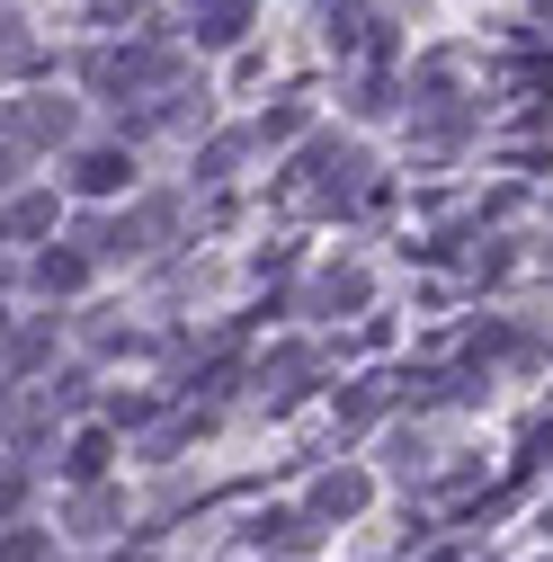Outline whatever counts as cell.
I'll return each mask as SVG.
<instances>
[{"instance_id":"6da1fadb","label":"cell","mask_w":553,"mask_h":562,"mask_svg":"<svg viewBox=\"0 0 553 562\" xmlns=\"http://www.w3.org/2000/svg\"><path fill=\"white\" fill-rule=\"evenodd\" d=\"M366 170H375V161H366L358 144H339V134H321V144H313V153L295 161V196H304V205H321V215H330V205H358Z\"/></svg>"},{"instance_id":"7a4b0ae2","label":"cell","mask_w":553,"mask_h":562,"mask_svg":"<svg viewBox=\"0 0 553 562\" xmlns=\"http://www.w3.org/2000/svg\"><path fill=\"white\" fill-rule=\"evenodd\" d=\"M366 501H375V473L349 464V473H321L304 509H313V527H349V518H366Z\"/></svg>"},{"instance_id":"3957f363","label":"cell","mask_w":553,"mask_h":562,"mask_svg":"<svg viewBox=\"0 0 553 562\" xmlns=\"http://www.w3.org/2000/svg\"><path fill=\"white\" fill-rule=\"evenodd\" d=\"M366 295H375V286H366V268L349 259V268H321V277H313V295H304V304H313L321 322H349V313H366Z\"/></svg>"},{"instance_id":"277c9868","label":"cell","mask_w":553,"mask_h":562,"mask_svg":"<svg viewBox=\"0 0 553 562\" xmlns=\"http://www.w3.org/2000/svg\"><path fill=\"white\" fill-rule=\"evenodd\" d=\"M384 473H393V482H429V473H438V438H429V429H393V438H384Z\"/></svg>"},{"instance_id":"5b68a950","label":"cell","mask_w":553,"mask_h":562,"mask_svg":"<svg viewBox=\"0 0 553 562\" xmlns=\"http://www.w3.org/2000/svg\"><path fill=\"white\" fill-rule=\"evenodd\" d=\"M72 188H81V196H116V188H134V161H125L116 144H99V153L72 161Z\"/></svg>"},{"instance_id":"8992f818","label":"cell","mask_w":553,"mask_h":562,"mask_svg":"<svg viewBox=\"0 0 553 562\" xmlns=\"http://www.w3.org/2000/svg\"><path fill=\"white\" fill-rule=\"evenodd\" d=\"M81 277H90V250H45V259H36V286H45V295H72Z\"/></svg>"},{"instance_id":"52a82bcc","label":"cell","mask_w":553,"mask_h":562,"mask_svg":"<svg viewBox=\"0 0 553 562\" xmlns=\"http://www.w3.org/2000/svg\"><path fill=\"white\" fill-rule=\"evenodd\" d=\"M241 27H250V0H205V10H196V36L205 45H233Z\"/></svg>"},{"instance_id":"ba28073f","label":"cell","mask_w":553,"mask_h":562,"mask_svg":"<svg viewBox=\"0 0 553 562\" xmlns=\"http://www.w3.org/2000/svg\"><path fill=\"white\" fill-rule=\"evenodd\" d=\"M27 63H36V36H27V19H10V10H0V81H10V72H27Z\"/></svg>"},{"instance_id":"9c48e42d","label":"cell","mask_w":553,"mask_h":562,"mask_svg":"<svg viewBox=\"0 0 553 562\" xmlns=\"http://www.w3.org/2000/svg\"><path fill=\"white\" fill-rule=\"evenodd\" d=\"M108 456H116V438H108V429H90V438H72V464H63V473H72V482H99V473H108Z\"/></svg>"},{"instance_id":"30bf717a","label":"cell","mask_w":553,"mask_h":562,"mask_svg":"<svg viewBox=\"0 0 553 562\" xmlns=\"http://www.w3.org/2000/svg\"><path fill=\"white\" fill-rule=\"evenodd\" d=\"M304 125H313V108H304V99H286L276 116H259V144H295Z\"/></svg>"},{"instance_id":"8fae6325","label":"cell","mask_w":553,"mask_h":562,"mask_svg":"<svg viewBox=\"0 0 553 562\" xmlns=\"http://www.w3.org/2000/svg\"><path fill=\"white\" fill-rule=\"evenodd\" d=\"M45 224H54V196H19L10 205V233H45Z\"/></svg>"},{"instance_id":"7c38bea8","label":"cell","mask_w":553,"mask_h":562,"mask_svg":"<svg viewBox=\"0 0 553 562\" xmlns=\"http://www.w3.org/2000/svg\"><path fill=\"white\" fill-rule=\"evenodd\" d=\"M45 553V527H19V536H0V562H36Z\"/></svg>"},{"instance_id":"4fadbf2b","label":"cell","mask_w":553,"mask_h":562,"mask_svg":"<svg viewBox=\"0 0 553 562\" xmlns=\"http://www.w3.org/2000/svg\"><path fill=\"white\" fill-rule=\"evenodd\" d=\"M544 536H553V501H544Z\"/></svg>"}]
</instances>
